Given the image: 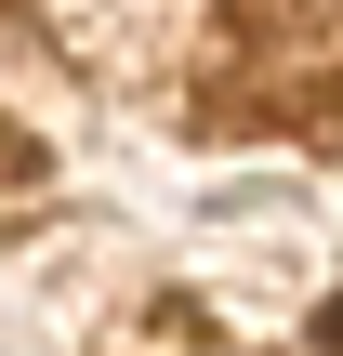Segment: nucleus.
Segmentation results:
<instances>
[{
	"label": "nucleus",
	"mask_w": 343,
	"mask_h": 356,
	"mask_svg": "<svg viewBox=\"0 0 343 356\" xmlns=\"http://www.w3.org/2000/svg\"><path fill=\"white\" fill-rule=\"evenodd\" d=\"M317 356H343V304H330V317H317Z\"/></svg>",
	"instance_id": "nucleus-1"
}]
</instances>
